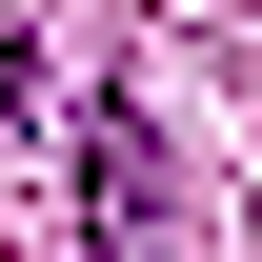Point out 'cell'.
<instances>
[{"label": "cell", "mask_w": 262, "mask_h": 262, "mask_svg": "<svg viewBox=\"0 0 262 262\" xmlns=\"http://www.w3.org/2000/svg\"><path fill=\"white\" fill-rule=\"evenodd\" d=\"M81 222H101V262H182L162 242V141H141V121H81Z\"/></svg>", "instance_id": "obj_1"}]
</instances>
